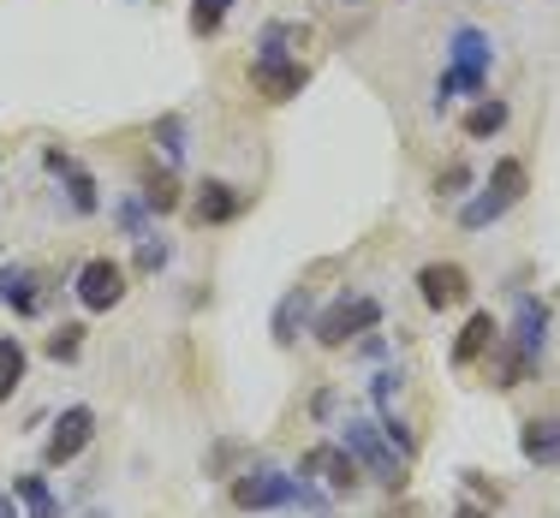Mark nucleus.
I'll use <instances>...</instances> for the list:
<instances>
[{"mask_svg": "<svg viewBox=\"0 0 560 518\" xmlns=\"http://www.w3.org/2000/svg\"><path fill=\"white\" fill-rule=\"evenodd\" d=\"M60 179H66V197H72V209H78V215H96V179H90V173L78 167V162L66 167Z\"/></svg>", "mask_w": 560, "mask_h": 518, "instance_id": "5701e85b", "label": "nucleus"}, {"mask_svg": "<svg viewBox=\"0 0 560 518\" xmlns=\"http://www.w3.org/2000/svg\"><path fill=\"white\" fill-rule=\"evenodd\" d=\"M238 209H245V191H233L226 179H203V191H197V209H191V215L203 221V227H221V221H233Z\"/></svg>", "mask_w": 560, "mask_h": 518, "instance_id": "ddd939ff", "label": "nucleus"}, {"mask_svg": "<svg viewBox=\"0 0 560 518\" xmlns=\"http://www.w3.org/2000/svg\"><path fill=\"white\" fill-rule=\"evenodd\" d=\"M506 340H513L525 357H537V352H542V340H549V304L525 292V298L513 304V334H506Z\"/></svg>", "mask_w": 560, "mask_h": 518, "instance_id": "9d476101", "label": "nucleus"}, {"mask_svg": "<svg viewBox=\"0 0 560 518\" xmlns=\"http://www.w3.org/2000/svg\"><path fill=\"white\" fill-rule=\"evenodd\" d=\"M162 262H167V245H162V238H143V245H138V269L155 274Z\"/></svg>", "mask_w": 560, "mask_h": 518, "instance_id": "c85d7f7f", "label": "nucleus"}, {"mask_svg": "<svg viewBox=\"0 0 560 518\" xmlns=\"http://www.w3.org/2000/svg\"><path fill=\"white\" fill-rule=\"evenodd\" d=\"M447 55L459 72H483L489 78V60H495V43H489V31H477V24H459L453 31V43H447Z\"/></svg>", "mask_w": 560, "mask_h": 518, "instance_id": "f8f14e48", "label": "nucleus"}, {"mask_svg": "<svg viewBox=\"0 0 560 518\" xmlns=\"http://www.w3.org/2000/svg\"><path fill=\"white\" fill-rule=\"evenodd\" d=\"M489 352H495V364H489V388H501V393H506V388H518V381H525V369H530V357L518 352L513 340H506V345L495 340Z\"/></svg>", "mask_w": 560, "mask_h": 518, "instance_id": "f3484780", "label": "nucleus"}, {"mask_svg": "<svg viewBox=\"0 0 560 518\" xmlns=\"http://www.w3.org/2000/svg\"><path fill=\"white\" fill-rule=\"evenodd\" d=\"M287 501H292V476L275 471V464L233 476V507H245V513H269V507H287Z\"/></svg>", "mask_w": 560, "mask_h": 518, "instance_id": "20e7f679", "label": "nucleus"}, {"mask_svg": "<svg viewBox=\"0 0 560 518\" xmlns=\"http://www.w3.org/2000/svg\"><path fill=\"white\" fill-rule=\"evenodd\" d=\"M501 126H506V102H495V96H483L465 114V138H495Z\"/></svg>", "mask_w": 560, "mask_h": 518, "instance_id": "aec40b11", "label": "nucleus"}, {"mask_svg": "<svg viewBox=\"0 0 560 518\" xmlns=\"http://www.w3.org/2000/svg\"><path fill=\"white\" fill-rule=\"evenodd\" d=\"M340 447L352 454L358 464H364L376 483H388V488H399L406 483V459L394 454V442L382 435V423H370V417H346L340 423Z\"/></svg>", "mask_w": 560, "mask_h": 518, "instance_id": "f03ea898", "label": "nucleus"}, {"mask_svg": "<svg viewBox=\"0 0 560 518\" xmlns=\"http://www.w3.org/2000/svg\"><path fill=\"white\" fill-rule=\"evenodd\" d=\"M483 90H489V78H483V72H459V66H447L442 84H435V108H442L447 96H483Z\"/></svg>", "mask_w": 560, "mask_h": 518, "instance_id": "4be33fe9", "label": "nucleus"}, {"mask_svg": "<svg viewBox=\"0 0 560 518\" xmlns=\"http://www.w3.org/2000/svg\"><path fill=\"white\" fill-rule=\"evenodd\" d=\"M90 435H96V411H90V405H66L60 423H55V435H48V447H43V459L48 464H72L90 447Z\"/></svg>", "mask_w": 560, "mask_h": 518, "instance_id": "0eeeda50", "label": "nucleus"}, {"mask_svg": "<svg viewBox=\"0 0 560 518\" xmlns=\"http://www.w3.org/2000/svg\"><path fill=\"white\" fill-rule=\"evenodd\" d=\"M465 185H471V167H465V162H453V167H442V179H435V191H442V197H459Z\"/></svg>", "mask_w": 560, "mask_h": 518, "instance_id": "cd10ccee", "label": "nucleus"}, {"mask_svg": "<svg viewBox=\"0 0 560 518\" xmlns=\"http://www.w3.org/2000/svg\"><path fill=\"white\" fill-rule=\"evenodd\" d=\"M24 381V345L0 340V400H12V388Z\"/></svg>", "mask_w": 560, "mask_h": 518, "instance_id": "b1692460", "label": "nucleus"}, {"mask_svg": "<svg viewBox=\"0 0 560 518\" xmlns=\"http://www.w3.org/2000/svg\"><path fill=\"white\" fill-rule=\"evenodd\" d=\"M304 84H311V72L299 60H250V90L269 102H292Z\"/></svg>", "mask_w": 560, "mask_h": 518, "instance_id": "1a4fd4ad", "label": "nucleus"}, {"mask_svg": "<svg viewBox=\"0 0 560 518\" xmlns=\"http://www.w3.org/2000/svg\"><path fill=\"white\" fill-rule=\"evenodd\" d=\"M525 191H530L525 162H513V155H506V162L489 167V185H483V191H477L471 203L459 209V227H465V233H477V227H489V221H501V215H506V209H513Z\"/></svg>", "mask_w": 560, "mask_h": 518, "instance_id": "f257e3e1", "label": "nucleus"}, {"mask_svg": "<svg viewBox=\"0 0 560 518\" xmlns=\"http://www.w3.org/2000/svg\"><path fill=\"white\" fill-rule=\"evenodd\" d=\"M155 143H162L167 162H179V155H185V119H179V114L155 119Z\"/></svg>", "mask_w": 560, "mask_h": 518, "instance_id": "bb28decb", "label": "nucleus"}, {"mask_svg": "<svg viewBox=\"0 0 560 518\" xmlns=\"http://www.w3.org/2000/svg\"><path fill=\"white\" fill-rule=\"evenodd\" d=\"M12 495L24 501L31 518H60V501H55V488H48L43 476H12Z\"/></svg>", "mask_w": 560, "mask_h": 518, "instance_id": "a211bd4d", "label": "nucleus"}, {"mask_svg": "<svg viewBox=\"0 0 560 518\" xmlns=\"http://www.w3.org/2000/svg\"><path fill=\"white\" fill-rule=\"evenodd\" d=\"M143 209H155V215H173L179 209V185H173V173H155V167H143Z\"/></svg>", "mask_w": 560, "mask_h": 518, "instance_id": "6ab92c4d", "label": "nucleus"}, {"mask_svg": "<svg viewBox=\"0 0 560 518\" xmlns=\"http://www.w3.org/2000/svg\"><path fill=\"white\" fill-rule=\"evenodd\" d=\"M292 43H304V24H269L257 43V60H292Z\"/></svg>", "mask_w": 560, "mask_h": 518, "instance_id": "412c9836", "label": "nucleus"}, {"mask_svg": "<svg viewBox=\"0 0 560 518\" xmlns=\"http://www.w3.org/2000/svg\"><path fill=\"white\" fill-rule=\"evenodd\" d=\"M78 352H84V328H78V322H60L55 334H48V357H55V364H72Z\"/></svg>", "mask_w": 560, "mask_h": 518, "instance_id": "a878e982", "label": "nucleus"}, {"mask_svg": "<svg viewBox=\"0 0 560 518\" xmlns=\"http://www.w3.org/2000/svg\"><path fill=\"white\" fill-rule=\"evenodd\" d=\"M418 292L430 310H453V304L471 298V274L459 262H430V269H418Z\"/></svg>", "mask_w": 560, "mask_h": 518, "instance_id": "6e6552de", "label": "nucleus"}, {"mask_svg": "<svg viewBox=\"0 0 560 518\" xmlns=\"http://www.w3.org/2000/svg\"><path fill=\"white\" fill-rule=\"evenodd\" d=\"M304 322H311V292H304V286H292L287 298L275 304V345H292Z\"/></svg>", "mask_w": 560, "mask_h": 518, "instance_id": "2eb2a0df", "label": "nucleus"}, {"mask_svg": "<svg viewBox=\"0 0 560 518\" xmlns=\"http://www.w3.org/2000/svg\"><path fill=\"white\" fill-rule=\"evenodd\" d=\"M119 227H126L131 238H143V227H150V221H143V197H138V203H126V209H119Z\"/></svg>", "mask_w": 560, "mask_h": 518, "instance_id": "c756f323", "label": "nucleus"}, {"mask_svg": "<svg viewBox=\"0 0 560 518\" xmlns=\"http://www.w3.org/2000/svg\"><path fill=\"white\" fill-rule=\"evenodd\" d=\"M0 304H12L19 316H36V310H43V298H36V274L19 269V262L0 269Z\"/></svg>", "mask_w": 560, "mask_h": 518, "instance_id": "dca6fc26", "label": "nucleus"}, {"mask_svg": "<svg viewBox=\"0 0 560 518\" xmlns=\"http://www.w3.org/2000/svg\"><path fill=\"white\" fill-rule=\"evenodd\" d=\"M0 518H19V507H12V495H0Z\"/></svg>", "mask_w": 560, "mask_h": 518, "instance_id": "2f4dec72", "label": "nucleus"}, {"mask_svg": "<svg viewBox=\"0 0 560 518\" xmlns=\"http://www.w3.org/2000/svg\"><path fill=\"white\" fill-rule=\"evenodd\" d=\"M299 476H316V483L335 488V495H352V488H358V459L346 454L340 442H323V447H311V454H304Z\"/></svg>", "mask_w": 560, "mask_h": 518, "instance_id": "423d86ee", "label": "nucleus"}, {"mask_svg": "<svg viewBox=\"0 0 560 518\" xmlns=\"http://www.w3.org/2000/svg\"><path fill=\"white\" fill-rule=\"evenodd\" d=\"M382 322V304L376 298H364V292H352V298H335L323 316H316V340L335 352V345L346 340H358V334H370V328Z\"/></svg>", "mask_w": 560, "mask_h": 518, "instance_id": "7ed1b4c3", "label": "nucleus"}, {"mask_svg": "<svg viewBox=\"0 0 560 518\" xmlns=\"http://www.w3.org/2000/svg\"><path fill=\"white\" fill-rule=\"evenodd\" d=\"M119 298H126V269L114 257H90L78 269V304L84 310H114Z\"/></svg>", "mask_w": 560, "mask_h": 518, "instance_id": "39448f33", "label": "nucleus"}, {"mask_svg": "<svg viewBox=\"0 0 560 518\" xmlns=\"http://www.w3.org/2000/svg\"><path fill=\"white\" fill-rule=\"evenodd\" d=\"M394 393H399V369H382V376H376V405L388 411V405H394Z\"/></svg>", "mask_w": 560, "mask_h": 518, "instance_id": "7c9ffc66", "label": "nucleus"}, {"mask_svg": "<svg viewBox=\"0 0 560 518\" xmlns=\"http://www.w3.org/2000/svg\"><path fill=\"white\" fill-rule=\"evenodd\" d=\"M518 454L530 464H560V417H530L518 429Z\"/></svg>", "mask_w": 560, "mask_h": 518, "instance_id": "4468645a", "label": "nucleus"}, {"mask_svg": "<svg viewBox=\"0 0 560 518\" xmlns=\"http://www.w3.org/2000/svg\"><path fill=\"white\" fill-rule=\"evenodd\" d=\"M495 340H501L495 316H489V310H471V316H465V328H459V340H453V369H471Z\"/></svg>", "mask_w": 560, "mask_h": 518, "instance_id": "9b49d317", "label": "nucleus"}, {"mask_svg": "<svg viewBox=\"0 0 560 518\" xmlns=\"http://www.w3.org/2000/svg\"><path fill=\"white\" fill-rule=\"evenodd\" d=\"M226 12H233V0H191V31L197 36H215L226 24Z\"/></svg>", "mask_w": 560, "mask_h": 518, "instance_id": "393cba45", "label": "nucleus"}]
</instances>
